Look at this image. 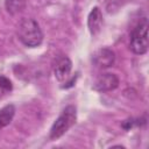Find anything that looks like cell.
Instances as JSON below:
<instances>
[{
  "label": "cell",
  "instance_id": "cell-1",
  "mask_svg": "<svg viewBox=\"0 0 149 149\" xmlns=\"http://www.w3.org/2000/svg\"><path fill=\"white\" fill-rule=\"evenodd\" d=\"M17 36L20 41L29 48L38 47L43 41V33L40 24L34 19H22L17 26Z\"/></svg>",
  "mask_w": 149,
  "mask_h": 149
},
{
  "label": "cell",
  "instance_id": "cell-2",
  "mask_svg": "<svg viewBox=\"0 0 149 149\" xmlns=\"http://www.w3.org/2000/svg\"><path fill=\"white\" fill-rule=\"evenodd\" d=\"M77 120V109L74 106L69 105L66 106L61 115L56 119V121L54 122L51 129H50V140H57L61 136H63L74 123Z\"/></svg>",
  "mask_w": 149,
  "mask_h": 149
},
{
  "label": "cell",
  "instance_id": "cell-3",
  "mask_svg": "<svg viewBox=\"0 0 149 149\" xmlns=\"http://www.w3.org/2000/svg\"><path fill=\"white\" fill-rule=\"evenodd\" d=\"M148 21L143 19L132 31L129 48L136 55H143L148 51Z\"/></svg>",
  "mask_w": 149,
  "mask_h": 149
},
{
  "label": "cell",
  "instance_id": "cell-4",
  "mask_svg": "<svg viewBox=\"0 0 149 149\" xmlns=\"http://www.w3.org/2000/svg\"><path fill=\"white\" fill-rule=\"evenodd\" d=\"M119 86V78L114 73H101L97 77L93 84V88L98 92H108Z\"/></svg>",
  "mask_w": 149,
  "mask_h": 149
},
{
  "label": "cell",
  "instance_id": "cell-5",
  "mask_svg": "<svg viewBox=\"0 0 149 149\" xmlns=\"http://www.w3.org/2000/svg\"><path fill=\"white\" fill-rule=\"evenodd\" d=\"M114 61H115V55L108 48H101L97 50L93 55V63L95 64V66L101 69L112 66L114 64Z\"/></svg>",
  "mask_w": 149,
  "mask_h": 149
},
{
  "label": "cell",
  "instance_id": "cell-6",
  "mask_svg": "<svg viewBox=\"0 0 149 149\" xmlns=\"http://www.w3.org/2000/svg\"><path fill=\"white\" fill-rule=\"evenodd\" d=\"M72 62L68 57H62L55 66V77L58 81H65L71 72Z\"/></svg>",
  "mask_w": 149,
  "mask_h": 149
},
{
  "label": "cell",
  "instance_id": "cell-7",
  "mask_svg": "<svg viewBox=\"0 0 149 149\" xmlns=\"http://www.w3.org/2000/svg\"><path fill=\"white\" fill-rule=\"evenodd\" d=\"M101 24H102L101 10L98 7H94L91 10V13L88 14V17H87V26H88L90 33L92 35H97L101 29Z\"/></svg>",
  "mask_w": 149,
  "mask_h": 149
},
{
  "label": "cell",
  "instance_id": "cell-8",
  "mask_svg": "<svg viewBox=\"0 0 149 149\" xmlns=\"http://www.w3.org/2000/svg\"><path fill=\"white\" fill-rule=\"evenodd\" d=\"M15 114V107L14 105H7L0 109V129L8 126Z\"/></svg>",
  "mask_w": 149,
  "mask_h": 149
},
{
  "label": "cell",
  "instance_id": "cell-9",
  "mask_svg": "<svg viewBox=\"0 0 149 149\" xmlns=\"http://www.w3.org/2000/svg\"><path fill=\"white\" fill-rule=\"evenodd\" d=\"M5 7L9 14L15 15L26 8V0H6Z\"/></svg>",
  "mask_w": 149,
  "mask_h": 149
},
{
  "label": "cell",
  "instance_id": "cell-10",
  "mask_svg": "<svg viewBox=\"0 0 149 149\" xmlns=\"http://www.w3.org/2000/svg\"><path fill=\"white\" fill-rule=\"evenodd\" d=\"M12 88H13L12 81L5 76H0V98L8 94L12 91Z\"/></svg>",
  "mask_w": 149,
  "mask_h": 149
}]
</instances>
